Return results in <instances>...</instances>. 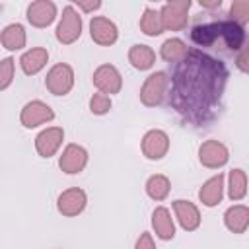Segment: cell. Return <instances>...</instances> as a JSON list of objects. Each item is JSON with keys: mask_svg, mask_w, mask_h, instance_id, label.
Masks as SVG:
<instances>
[{"mask_svg": "<svg viewBox=\"0 0 249 249\" xmlns=\"http://www.w3.org/2000/svg\"><path fill=\"white\" fill-rule=\"evenodd\" d=\"M64 140V128L62 126H47L35 136V150L41 158H53Z\"/></svg>", "mask_w": 249, "mask_h": 249, "instance_id": "9a60e30c", "label": "cell"}, {"mask_svg": "<svg viewBox=\"0 0 249 249\" xmlns=\"http://www.w3.org/2000/svg\"><path fill=\"white\" fill-rule=\"evenodd\" d=\"M228 19L235 21L237 25H245L249 23V0H233L230 4V12H228Z\"/></svg>", "mask_w": 249, "mask_h": 249, "instance_id": "4316f807", "label": "cell"}, {"mask_svg": "<svg viewBox=\"0 0 249 249\" xmlns=\"http://www.w3.org/2000/svg\"><path fill=\"white\" fill-rule=\"evenodd\" d=\"M169 86H171V80L167 78V74L163 70H158V72H152L142 88H140V103L146 105V107H158L165 101V97L169 95Z\"/></svg>", "mask_w": 249, "mask_h": 249, "instance_id": "7a4b0ae2", "label": "cell"}, {"mask_svg": "<svg viewBox=\"0 0 249 249\" xmlns=\"http://www.w3.org/2000/svg\"><path fill=\"white\" fill-rule=\"evenodd\" d=\"M49 62V51L45 47H31L19 56V66L25 76L39 74Z\"/></svg>", "mask_w": 249, "mask_h": 249, "instance_id": "e0dca14e", "label": "cell"}, {"mask_svg": "<svg viewBox=\"0 0 249 249\" xmlns=\"http://www.w3.org/2000/svg\"><path fill=\"white\" fill-rule=\"evenodd\" d=\"M171 208H173L175 220L179 222V226L185 231H196L200 228L202 216H200V210L195 202L185 200V198H177L171 202Z\"/></svg>", "mask_w": 249, "mask_h": 249, "instance_id": "5bb4252c", "label": "cell"}, {"mask_svg": "<svg viewBox=\"0 0 249 249\" xmlns=\"http://www.w3.org/2000/svg\"><path fill=\"white\" fill-rule=\"evenodd\" d=\"M58 16V8L54 2L51 0H35L27 6L25 10V18L27 21L37 27V29H43V27H49Z\"/></svg>", "mask_w": 249, "mask_h": 249, "instance_id": "7c38bea8", "label": "cell"}, {"mask_svg": "<svg viewBox=\"0 0 249 249\" xmlns=\"http://www.w3.org/2000/svg\"><path fill=\"white\" fill-rule=\"evenodd\" d=\"M247 187H249L247 173L241 167H233L228 173V196H230V200H233V202L243 200L247 195Z\"/></svg>", "mask_w": 249, "mask_h": 249, "instance_id": "cb8c5ba5", "label": "cell"}, {"mask_svg": "<svg viewBox=\"0 0 249 249\" xmlns=\"http://www.w3.org/2000/svg\"><path fill=\"white\" fill-rule=\"evenodd\" d=\"M228 84V68L220 58L191 49L171 76V107L193 124L208 123L222 103Z\"/></svg>", "mask_w": 249, "mask_h": 249, "instance_id": "6da1fadb", "label": "cell"}, {"mask_svg": "<svg viewBox=\"0 0 249 249\" xmlns=\"http://www.w3.org/2000/svg\"><path fill=\"white\" fill-rule=\"evenodd\" d=\"M74 6H76L80 12H84V14H89V12H95V10H99V8H101V2H99V0H78Z\"/></svg>", "mask_w": 249, "mask_h": 249, "instance_id": "1f68e13d", "label": "cell"}, {"mask_svg": "<svg viewBox=\"0 0 249 249\" xmlns=\"http://www.w3.org/2000/svg\"><path fill=\"white\" fill-rule=\"evenodd\" d=\"M86 206H88V195L80 187H70L62 191L56 198V210L66 218L80 216L86 210Z\"/></svg>", "mask_w": 249, "mask_h": 249, "instance_id": "30bf717a", "label": "cell"}, {"mask_svg": "<svg viewBox=\"0 0 249 249\" xmlns=\"http://www.w3.org/2000/svg\"><path fill=\"white\" fill-rule=\"evenodd\" d=\"M82 27H84V21H82V16L78 12V8L74 4H66L62 8V16L56 23V29H54V37L58 43L62 45H72L80 39L82 35Z\"/></svg>", "mask_w": 249, "mask_h": 249, "instance_id": "3957f363", "label": "cell"}, {"mask_svg": "<svg viewBox=\"0 0 249 249\" xmlns=\"http://www.w3.org/2000/svg\"><path fill=\"white\" fill-rule=\"evenodd\" d=\"M111 107H113V101H111V95H105V93H93L91 97H89V111L93 113V115H97V117H101V115H107L109 111H111Z\"/></svg>", "mask_w": 249, "mask_h": 249, "instance_id": "f1b7e54d", "label": "cell"}, {"mask_svg": "<svg viewBox=\"0 0 249 249\" xmlns=\"http://www.w3.org/2000/svg\"><path fill=\"white\" fill-rule=\"evenodd\" d=\"M198 161L206 169H220L230 161V150L224 142L210 138L198 146Z\"/></svg>", "mask_w": 249, "mask_h": 249, "instance_id": "52a82bcc", "label": "cell"}, {"mask_svg": "<svg viewBox=\"0 0 249 249\" xmlns=\"http://www.w3.org/2000/svg\"><path fill=\"white\" fill-rule=\"evenodd\" d=\"M0 45L10 51V53H16V51H21L25 45H27V33H25V27L21 23H8L2 33H0Z\"/></svg>", "mask_w": 249, "mask_h": 249, "instance_id": "ffe728a7", "label": "cell"}, {"mask_svg": "<svg viewBox=\"0 0 249 249\" xmlns=\"http://www.w3.org/2000/svg\"><path fill=\"white\" fill-rule=\"evenodd\" d=\"M224 226L231 233H245L249 230V206L233 204L224 212Z\"/></svg>", "mask_w": 249, "mask_h": 249, "instance_id": "d6986e66", "label": "cell"}, {"mask_svg": "<svg viewBox=\"0 0 249 249\" xmlns=\"http://www.w3.org/2000/svg\"><path fill=\"white\" fill-rule=\"evenodd\" d=\"M169 134L161 128H150L144 136H142V142H140V148H142V154L146 160L150 161H160L167 156L169 152Z\"/></svg>", "mask_w": 249, "mask_h": 249, "instance_id": "ba28073f", "label": "cell"}, {"mask_svg": "<svg viewBox=\"0 0 249 249\" xmlns=\"http://www.w3.org/2000/svg\"><path fill=\"white\" fill-rule=\"evenodd\" d=\"M191 39L198 47H214L220 41V27L218 21L210 23H198L191 29Z\"/></svg>", "mask_w": 249, "mask_h": 249, "instance_id": "7402d4cb", "label": "cell"}, {"mask_svg": "<svg viewBox=\"0 0 249 249\" xmlns=\"http://www.w3.org/2000/svg\"><path fill=\"white\" fill-rule=\"evenodd\" d=\"M189 47H187V43L183 41V39H179V37H169V39H165L163 43H161V47H160V56L165 60V62H173V64H179L187 54H189Z\"/></svg>", "mask_w": 249, "mask_h": 249, "instance_id": "603a6c76", "label": "cell"}, {"mask_svg": "<svg viewBox=\"0 0 249 249\" xmlns=\"http://www.w3.org/2000/svg\"><path fill=\"white\" fill-rule=\"evenodd\" d=\"M202 8H208V10H214V8H220L222 6V0H200L198 2Z\"/></svg>", "mask_w": 249, "mask_h": 249, "instance_id": "d6a6232c", "label": "cell"}, {"mask_svg": "<svg viewBox=\"0 0 249 249\" xmlns=\"http://www.w3.org/2000/svg\"><path fill=\"white\" fill-rule=\"evenodd\" d=\"M152 230L158 239L169 241L175 237V222L171 218L169 208L165 206H156L152 212Z\"/></svg>", "mask_w": 249, "mask_h": 249, "instance_id": "ac0fdd59", "label": "cell"}, {"mask_svg": "<svg viewBox=\"0 0 249 249\" xmlns=\"http://www.w3.org/2000/svg\"><path fill=\"white\" fill-rule=\"evenodd\" d=\"M51 121H54V111L41 99L27 101L19 111V123L23 128H37Z\"/></svg>", "mask_w": 249, "mask_h": 249, "instance_id": "8992f818", "label": "cell"}, {"mask_svg": "<svg viewBox=\"0 0 249 249\" xmlns=\"http://www.w3.org/2000/svg\"><path fill=\"white\" fill-rule=\"evenodd\" d=\"M89 37L99 47H111L119 39V29L113 19L105 16H93L89 21Z\"/></svg>", "mask_w": 249, "mask_h": 249, "instance_id": "4fadbf2b", "label": "cell"}, {"mask_svg": "<svg viewBox=\"0 0 249 249\" xmlns=\"http://www.w3.org/2000/svg\"><path fill=\"white\" fill-rule=\"evenodd\" d=\"M16 78V60L12 56H4L0 60V89L6 91Z\"/></svg>", "mask_w": 249, "mask_h": 249, "instance_id": "83f0119b", "label": "cell"}, {"mask_svg": "<svg viewBox=\"0 0 249 249\" xmlns=\"http://www.w3.org/2000/svg\"><path fill=\"white\" fill-rule=\"evenodd\" d=\"M224 181H226V175L218 171L216 175H212L210 179H206V181L202 183V187L198 189V200L202 202V206L214 208V206H218V204L222 202V198H224V189H226Z\"/></svg>", "mask_w": 249, "mask_h": 249, "instance_id": "2e32d148", "label": "cell"}, {"mask_svg": "<svg viewBox=\"0 0 249 249\" xmlns=\"http://www.w3.org/2000/svg\"><path fill=\"white\" fill-rule=\"evenodd\" d=\"M88 160H89V154H88V150L84 146L68 144L62 150L60 158H58V167L66 175H78V173H82L86 169Z\"/></svg>", "mask_w": 249, "mask_h": 249, "instance_id": "8fae6325", "label": "cell"}, {"mask_svg": "<svg viewBox=\"0 0 249 249\" xmlns=\"http://www.w3.org/2000/svg\"><path fill=\"white\" fill-rule=\"evenodd\" d=\"M91 82L97 88V91L105 93V95H115L123 89V76H121L119 68L113 64H99L93 70Z\"/></svg>", "mask_w": 249, "mask_h": 249, "instance_id": "9c48e42d", "label": "cell"}, {"mask_svg": "<svg viewBox=\"0 0 249 249\" xmlns=\"http://www.w3.org/2000/svg\"><path fill=\"white\" fill-rule=\"evenodd\" d=\"M138 25H140V31H142L144 35H148V37H158V35H161V33L165 31L160 10L150 8V6H146V8H144V12H142V16H140Z\"/></svg>", "mask_w": 249, "mask_h": 249, "instance_id": "d4e9b609", "label": "cell"}, {"mask_svg": "<svg viewBox=\"0 0 249 249\" xmlns=\"http://www.w3.org/2000/svg\"><path fill=\"white\" fill-rule=\"evenodd\" d=\"M189 10L191 0H171L161 4L160 14L165 31H183L189 23Z\"/></svg>", "mask_w": 249, "mask_h": 249, "instance_id": "5b68a950", "label": "cell"}, {"mask_svg": "<svg viewBox=\"0 0 249 249\" xmlns=\"http://www.w3.org/2000/svg\"><path fill=\"white\" fill-rule=\"evenodd\" d=\"M171 193V181L167 175L163 173H156V175H150L148 181H146V195L156 200V202H161L169 196Z\"/></svg>", "mask_w": 249, "mask_h": 249, "instance_id": "484cf974", "label": "cell"}, {"mask_svg": "<svg viewBox=\"0 0 249 249\" xmlns=\"http://www.w3.org/2000/svg\"><path fill=\"white\" fill-rule=\"evenodd\" d=\"M134 249H158V247H156V241H154L152 233L142 231V233L138 235L136 243H134Z\"/></svg>", "mask_w": 249, "mask_h": 249, "instance_id": "4dcf8cb0", "label": "cell"}, {"mask_svg": "<svg viewBox=\"0 0 249 249\" xmlns=\"http://www.w3.org/2000/svg\"><path fill=\"white\" fill-rule=\"evenodd\" d=\"M245 49H249V35H247V41H245Z\"/></svg>", "mask_w": 249, "mask_h": 249, "instance_id": "836d02e7", "label": "cell"}, {"mask_svg": "<svg viewBox=\"0 0 249 249\" xmlns=\"http://www.w3.org/2000/svg\"><path fill=\"white\" fill-rule=\"evenodd\" d=\"M128 62H130L132 68H136L140 72L150 70L156 64V51L150 45L136 43L128 49Z\"/></svg>", "mask_w": 249, "mask_h": 249, "instance_id": "44dd1931", "label": "cell"}, {"mask_svg": "<svg viewBox=\"0 0 249 249\" xmlns=\"http://www.w3.org/2000/svg\"><path fill=\"white\" fill-rule=\"evenodd\" d=\"M235 66L237 70H241L243 74H249V49H241L237 54H235Z\"/></svg>", "mask_w": 249, "mask_h": 249, "instance_id": "f546056e", "label": "cell"}, {"mask_svg": "<svg viewBox=\"0 0 249 249\" xmlns=\"http://www.w3.org/2000/svg\"><path fill=\"white\" fill-rule=\"evenodd\" d=\"M74 82H76L74 68L66 62H56L54 66L49 68L45 76V88L53 95H68L74 88Z\"/></svg>", "mask_w": 249, "mask_h": 249, "instance_id": "277c9868", "label": "cell"}]
</instances>
